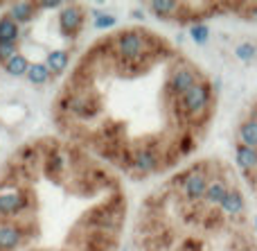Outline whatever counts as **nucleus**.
I'll use <instances>...</instances> for the list:
<instances>
[{"label":"nucleus","mask_w":257,"mask_h":251,"mask_svg":"<svg viewBox=\"0 0 257 251\" xmlns=\"http://www.w3.org/2000/svg\"><path fill=\"white\" fill-rule=\"evenodd\" d=\"M149 36L140 30H124L115 39V52L124 63H138L149 52Z\"/></svg>","instance_id":"1"},{"label":"nucleus","mask_w":257,"mask_h":251,"mask_svg":"<svg viewBox=\"0 0 257 251\" xmlns=\"http://www.w3.org/2000/svg\"><path fill=\"white\" fill-rule=\"evenodd\" d=\"M212 102V89L208 81H196L185 95L178 98V109L190 118H201Z\"/></svg>","instance_id":"2"},{"label":"nucleus","mask_w":257,"mask_h":251,"mask_svg":"<svg viewBox=\"0 0 257 251\" xmlns=\"http://www.w3.org/2000/svg\"><path fill=\"white\" fill-rule=\"evenodd\" d=\"M196 81H201V79H199V75H196L194 68H190V66H178V68H174L172 75H169V79H167V91H169L172 95H176V98H181V95H185L187 91H190L192 86L196 84Z\"/></svg>","instance_id":"3"},{"label":"nucleus","mask_w":257,"mask_h":251,"mask_svg":"<svg viewBox=\"0 0 257 251\" xmlns=\"http://www.w3.org/2000/svg\"><path fill=\"white\" fill-rule=\"evenodd\" d=\"M210 181H208V175L201 170H192L183 177V197L187 202H199V199L205 197V190H208Z\"/></svg>","instance_id":"4"},{"label":"nucleus","mask_w":257,"mask_h":251,"mask_svg":"<svg viewBox=\"0 0 257 251\" xmlns=\"http://www.w3.org/2000/svg\"><path fill=\"white\" fill-rule=\"evenodd\" d=\"M84 25V9L79 5H66V7L59 12V30L63 36H77Z\"/></svg>","instance_id":"5"},{"label":"nucleus","mask_w":257,"mask_h":251,"mask_svg":"<svg viewBox=\"0 0 257 251\" xmlns=\"http://www.w3.org/2000/svg\"><path fill=\"white\" fill-rule=\"evenodd\" d=\"M27 195L23 190H5L0 193V215L3 217H16L25 211Z\"/></svg>","instance_id":"6"},{"label":"nucleus","mask_w":257,"mask_h":251,"mask_svg":"<svg viewBox=\"0 0 257 251\" xmlns=\"http://www.w3.org/2000/svg\"><path fill=\"white\" fill-rule=\"evenodd\" d=\"M68 111L72 113V116L81 118V120H88V118H95L99 111V104L97 100L88 98V95H70V100H68Z\"/></svg>","instance_id":"7"},{"label":"nucleus","mask_w":257,"mask_h":251,"mask_svg":"<svg viewBox=\"0 0 257 251\" xmlns=\"http://www.w3.org/2000/svg\"><path fill=\"white\" fill-rule=\"evenodd\" d=\"M158 163H160L158 152L151 147H140L133 154V168L138 172H142V175H149V172L158 170Z\"/></svg>","instance_id":"8"},{"label":"nucleus","mask_w":257,"mask_h":251,"mask_svg":"<svg viewBox=\"0 0 257 251\" xmlns=\"http://www.w3.org/2000/svg\"><path fill=\"white\" fill-rule=\"evenodd\" d=\"M23 240V229L16 224H0V251H14Z\"/></svg>","instance_id":"9"},{"label":"nucleus","mask_w":257,"mask_h":251,"mask_svg":"<svg viewBox=\"0 0 257 251\" xmlns=\"http://www.w3.org/2000/svg\"><path fill=\"white\" fill-rule=\"evenodd\" d=\"M228 193H230V188H228L226 181H223V179H214V181H210L208 190H205L203 202L208 204L210 208L221 206V202L226 199V195H228Z\"/></svg>","instance_id":"10"},{"label":"nucleus","mask_w":257,"mask_h":251,"mask_svg":"<svg viewBox=\"0 0 257 251\" xmlns=\"http://www.w3.org/2000/svg\"><path fill=\"white\" fill-rule=\"evenodd\" d=\"M183 7L185 5L176 3V0H154V3H149V9L156 18H174L181 14Z\"/></svg>","instance_id":"11"},{"label":"nucleus","mask_w":257,"mask_h":251,"mask_svg":"<svg viewBox=\"0 0 257 251\" xmlns=\"http://www.w3.org/2000/svg\"><path fill=\"white\" fill-rule=\"evenodd\" d=\"M235 161H237V165H239V170H244V172L255 170L257 168V149L237 143L235 145Z\"/></svg>","instance_id":"12"},{"label":"nucleus","mask_w":257,"mask_h":251,"mask_svg":"<svg viewBox=\"0 0 257 251\" xmlns=\"http://www.w3.org/2000/svg\"><path fill=\"white\" fill-rule=\"evenodd\" d=\"M244 206H246V199H244V195H241V190H237V188H230V193L226 195V199L221 202V213L223 215H239L241 211H244Z\"/></svg>","instance_id":"13"},{"label":"nucleus","mask_w":257,"mask_h":251,"mask_svg":"<svg viewBox=\"0 0 257 251\" xmlns=\"http://www.w3.org/2000/svg\"><path fill=\"white\" fill-rule=\"evenodd\" d=\"M237 143L257 149V120L255 118H248V120H244L239 125V129H237Z\"/></svg>","instance_id":"14"},{"label":"nucleus","mask_w":257,"mask_h":251,"mask_svg":"<svg viewBox=\"0 0 257 251\" xmlns=\"http://www.w3.org/2000/svg\"><path fill=\"white\" fill-rule=\"evenodd\" d=\"M36 14V5L34 3H12V7H9V18H14V21L21 25V23H30L32 18H34Z\"/></svg>","instance_id":"15"},{"label":"nucleus","mask_w":257,"mask_h":251,"mask_svg":"<svg viewBox=\"0 0 257 251\" xmlns=\"http://www.w3.org/2000/svg\"><path fill=\"white\" fill-rule=\"evenodd\" d=\"M18 36H21L18 23L9 16L0 18V43H18Z\"/></svg>","instance_id":"16"},{"label":"nucleus","mask_w":257,"mask_h":251,"mask_svg":"<svg viewBox=\"0 0 257 251\" xmlns=\"http://www.w3.org/2000/svg\"><path fill=\"white\" fill-rule=\"evenodd\" d=\"M68 63H70V54H68L66 50H52V52L48 54V59H45V66H48L50 72H54V75H61L68 68Z\"/></svg>","instance_id":"17"},{"label":"nucleus","mask_w":257,"mask_h":251,"mask_svg":"<svg viewBox=\"0 0 257 251\" xmlns=\"http://www.w3.org/2000/svg\"><path fill=\"white\" fill-rule=\"evenodd\" d=\"M30 66L32 63L27 61V57L25 54H14L12 59H9L7 63H5V70L9 72L12 77H23V75H27V70H30Z\"/></svg>","instance_id":"18"},{"label":"nucleus","mask_w":257,"mask_h":251,"mask_svg":"<svg viewBox=\"0 0 257 251\" xmlns=\"http://www.w3.org/2000/svg\"><path fill=\"white\" fill-rule=\"evenodd\" d=\"M50 68L45 66V63H32L30 66V70H27V79H30V84H34V86H41V84H45V81L50 79Z\"/></svg>","instance_id":"19"},{"label":"nucleus","mask_w":257,"mask_h":251,"mask_svg":"<svg viewBox=\"0 0 257 251\" xmlns=\"http://www.w3.org/2000/svg\"><path fill=\"white\" fill-rule=\"evenodd\" d=\"M235 57L239 59L241 63H250L257 57V43L255 41H241V43L235 45Z\"/></svg>","instance_id":"20"},{"label":"nucleus","mask_w":257,"mask_h":251,"mask_svg":"<svg viewBox=\"0 0 257 251\" xmlns=\"http://www.w3.org/2000/svg\"><path fill=\"white\" fill-rule=\"evenodd\" d=\"M190 39L194 41L196 45H205L210 39V27L205 25V23H194V25H190Z\"/></svg>","instance_id":"21"},{"label":"nucleus","mask_w":257,"mask_h":251,"mask_svg":"<svg viewBox=\"0 0 257 251\" xmlns=\"http://www.w3.org/2000/svg\"><path fill=\"white\" fill-rule=\"evenodd\" d=\"M95 30H111V27L117 25V18L113 14H106V12H95Z\"/></svg>","instance_id":"22"},{"label":"nucleus","mask_w":257,"mask_h":251,"mask_svg":"<svg viewBox=\"0 0 257 251\" xmlns=\"http://www.w3.org/2000/svg\"><path fill=\"white\" fill-rule=\"evenodd\" d=\"M61 170H63V158L59 156V154H50V156L45 158V175L57 177V175H61Z\"/></svg>","instance_id":"23"},{"label":"nucleus","mask_w":257,"mask_h":251,"mask_svg":"<svg viewBox=\"0 0 257 251\" xmlns=\"http://www.w3.org/2000/svg\"><path fill=\"white\" fill-rule=\"evenodd\" d=\"M16 50H18V48H16V43H0V61L7 63L9 59L14 57V54H18Z\"/></svg>","instance_id":"24"},{"label":"nucleus","mask_w":257,"mask_h":251,"mask_svg":"<svg viewBox=\"0 0 257 251\" xmlns=\"http://www.w3.org/2000/svg\"><path fill=\"white\" fill-rule=\"evenodd\" d=\"M36 5V9H57V7H61V0H39V3H34Z\"/></svg>","instance_id":"25"},{"label":"nucleus","mask_w":257,"mask_h":251,"mask_svg":"<svg viewBox=\"0 0 257 251\" xmlns=\"http://www.w3.org/2000/svg\"><path fill=\"white\" fill-rule=\"evenodd\" d=\"M131 16L136 18V21H145V14H142L140 9H133V12H131Z\"/></svg>","instance_id":"26"},{"label":"nucleus","mask_w":257,"mask_h":251,"mask_svg":"<svg viewBox=\"0 0 257 251\" xmlns=\"http://www.w3.org/2000/svg\"><path fill=\"white\" fill-rule=\"evenodd\" d=\"M250 16H253L255 21H257V3H255V5H250Z\"/></svg>","instance_id":"27"},{"label":"nucleus","mask_w":257,"mask_h":251,"mask_svg":"<svg viewBox=\"0 0 257 251\" xmlns=\"http://www.w3.org/2000/svg\"><path fill=\"white\" fill-rule=\"evenodd\" d=\"M255 229H257V217H255Z\"/></svg>","instance_id":"28"},{"label":"nucleus","mask_w":257,"mask_h":251,"mask_svg":"<svg viewBox=\"0 0 257 251\" xmlns=\"http://www.w3.org/2000/svg\"><path fill=\"white\" fill-rule=\"evenodd\" d=\"M122 251H128V249H122Z\"/></svg>","instance_id":"29"}]
</instances>
